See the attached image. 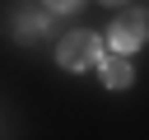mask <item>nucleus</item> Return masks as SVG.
<instances>
[{
  "mask_svg": "<svg viewBox=\"0 0 149 140\" xmlns=\"http://www.w3.org/2000/svg\"><path fill=\"white\" fill-rule=\"evenodd\" d=\"M102 56V42L93 37V33H70L65 42H61V65L65 70H84V65H93Z\"/></svg>",
  "mask_w": 149,
  "mask_h": 140,
  "instance_id": "f257e3e1",
  "label": "nucleus"
},
{
  "mask_svg": "<svg viewBox=\"0 0 149 140\" xmlns=\"http://www.w3.org/2000/svg\"><path fill=\"white\" fill-rule=\"evenodd\" d=\"M144 37H149V14L130 9V14H121L116 28H112V51H135Z\"/></svg>",
  "mask_w": 149,
  "mask_h": 140,
  "instance_id": "f03ea898",
  "label": "nucleus"
},
{
  "mask_svg": "<svg viewBox=\"0 0 149 140\" xmlns=\"http://www.w3.org/2000/svg\"><path fill=\"white\" fill-rule=\"evenodd\" d=\"M130 79H135V70H130L126 51H116V56H102V84H107V89H126Z\"/></svg>",
  "mask_w": 149,
  "mask_h": 140,
  "instance_id": "7ed1b4c3",
  "label": "nucleus"
},
{
  "mask_svg": "<svg viewBox=\"0 0 149 140\" xmlns=\"http://www.w3.org/2000/svg\"><path fill=\"white\" fill-rule=\"evenodd\" d=\"M42 23H47V19H37V14H33V19H23V23L14 28V37H37V33H42Z\"/></svg>",
  "mask_w": 149,
  "mask_h": 140,
  "instance_id": "20e7f679",
  "label": "nucleus"
},
{
  "mask_svg": "<svg viewBox=\"0 0 149 140\" xmlns=\"http://www.w3.org/2000/svg\"><path fill=\"white\" fill-rule=\"evenodd\" d=\"M47 5H51V9H74L79 0H47Z\"/></svg>",
  "mask_w": 149,
  "mask_h": 140,
  "instance_id": "39448f33",
  "label": "nucleus"
},
{
  "mask_svg": "<svg viewBox=\"0 0 149 140\" xmlns=\"http://www.w3.org/2000/svg\"><path fill=\"white\" fill-rule=\"evenodd\" d=\"M102 5H121V0H102Z\"/></svg>",
  "mask_w": 149,
  "mask_h": 140,
  "instance_id": "423d86ee",
  "label": "nucleus"
}]
</instances>
